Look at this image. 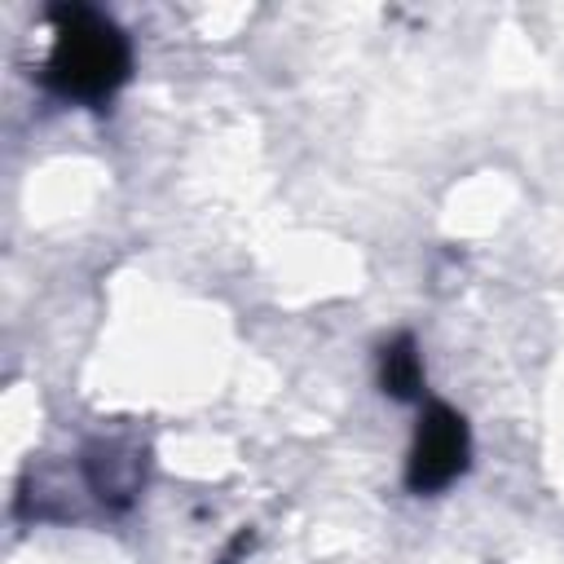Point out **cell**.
Wrapping results in <instances>:
<instances>
[{
  "instance_id": "cell-1",
  "label": "cell",
  "mask_w": 564,
  "mask_h": 564,
  "mask_svg": "<svg viewBox=\"0 0 564 564\" xmlns=\"http://www.w3.org/2000/svg\"><path fill=\"white\" fill-rule=\"evenodd\" d=\"M53 18V48L44 62V84L66 101H106L132 66L128 35L97 9L62 4Z\"/></svg>"
},
{
  "instance_id": "cell-4",
  "label": "cell",
  "mask_w": 564,
  "mask_h": 564,
  "mask_svg": "<svg viewBox=\"0 0 564 564\" xmlns=\"http://www.w3.org/2000/svg\"><path fill=\"white\" fill-rule=\"evenodd\" d=\"M379 388L397 401H414L423 392V357L410 335H397L379 348Z\"/></svg>"
},
{
  "instance_id": "cell-3",
  "label": "cell",
  "mask_w": 564,
  "mask_h": 564,
  "mask_svg": "<svg viewBox=\"0 0 564 564\" xmlns=\"http://www.w3.org/2000/svg\"><path fill=\"white\" fill-rule=\"evenodd\" d=\"M84 471H88V485L97 489V498H106L115 507L132 502V494L141 489V458L119 449V445H97L88 454Z\"/></svg>"
},
{
  "instance_id": "cell-2",
  "label": "cell",
  "mask_w": 564,
  "mask_h": 564,
  "mask_svg": "<svg viewBox=\"0 0 564 564\" xmlns=\"http://www.w3.org/2000/svg\"><path fill=\"white\" fill-rule=\"evenodd\" d=\"M467 454H471V436H467L463 414L432 401L414 427V445L405 458V485L414 494H436L467 471Z\"/></svg>"
}]
</instances>
